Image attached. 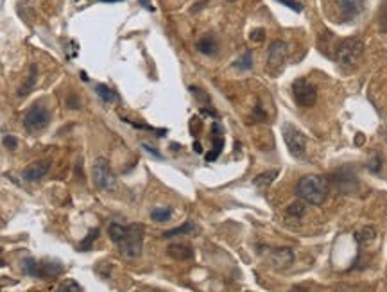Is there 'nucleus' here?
<instances>
[{"label": "nucleus", "mask_w": 387, "mask_h": 292, "mask_svg": "<svg viewBox=\"0 0 387 292\" xmlns=\"http://www.w3.org/2000/svg\"><path fill=\"white\" fill-rule=\"evenodd\" d=\"M143 224L133 222V224H119V222H111L108 228L111 242L119 248L120 255L126 258H136L142 255L143 248Z\"/></svg>", "instance_id": "f257e3e1"}, {"label": "nucleus", "mask_w": 387, "mask_h": 292, "mask_svg": "<svg viewBox=\"0 0 387 292\" xmlns=\"http://www.w3.org/2000/svg\"><path fill=\"white\" fill-rule=\"evenodd\" d=\"M328 190L330 183L324 176L319 174H308L298 181L296 185V196L301 203L307 205H323L324 199L328 198Z\"/></svg>", "instance_id": "f03ea898"}, {"label": "nucleus", "mask_w": 387, "mask_h": 292, "mask_svg": "<svg viewBox=\"0 0 387 292\" xmlns=\"http://www.w3.org/2000/svg\"><path fill=\"white\" fill-rule=\"evenodd\" d=\"M362 52H364L362 41L357 40V38H348V40H344L343 43L337 47L335 60L341 68H344V70H352V68L357 67Z\"/></svg>", "instance_id": "7ed1b4c3"}, {"label": "nucleus", "mask_w": 387, "mask_h": 292, "mask_svg": "<svg viewBox=\"0 0 387 292\" xmlns=\"http://www.w3.org/2000/svg\"><path fill=\"white\" fill-rule=\"evenodd\" d=\"M22 271L32 278H56L63 272V265L60 262H38L34 258H25L22 260Z\"/></svg>", "instance_id": "20e7f679"}, {"label": "nucleus", "mask_w": 387, "mask_h": 292, "mask_svg": "<svg viewBox=\"0 0 387 292\" xmlns=\"http://www.w3.org/2000/svg\"><path fill=\"white\" fill-rule=\"evenodd\" d=\"M51 124V111L43 104L36 103L25 111L24 115V127L29 133H40Z\"/></svg>", "instance_id": "39448f33"}, {"label": "nucleus", "mask_w": 387, "mask_h": 292, "mask_svg": "<svg viewBox=\"0 0 387 292\" xmlns=\"http://www.w3.org/2000/svg\"><path fill=\"white\" fill-rule=\"evenodd\" d=\"M287 56H288V47L285 41L276 40L271 43L269 47V54H267V72L271 75H278L281 70L285 68L287 63Z\"/></svg>", "instance_id": "423d86ee"}, {"label": "nucleus", "mask_w": 387, "mask_h": 292, "mask_svg": "<svg viewBox=\"0 0 387 292\" xmlns=\"http://www.w3.org/2000/svg\"><path fill=\"white\" fill-rule=\"evenodd\" d=\"M283 140H285V145H287L288 153L293 154L294 158H301V156L305 154V149H307V138H305V134L301 133L296 126H293V124H285Z\"/></svg>", "instance_id": "0eeeda50"}, {"label": "nucleus", "mask_w": 387, "mask_h": 292, "mask_svg": "<svg viewBox=\"0 0 387 292\" xmlns=\"http://www.w3.org/2000/svg\"><path fill=\"white\" fill-rule=\"evenodd\" d=\"M293 97L301 108H310L317 101V90L308 79H296L293 83Z\"/></svg>", "instance_id": "6e6552de"}, {"label": "nucleus", "mask_w": 387, "mask_h": 292, "mask_svg": "<svg viewBox=\"0 0 387 292\" xmlns=\"http://www.w3.org/2000/svg\"><path fill=\"white\" fill-rule=\"evenodd\" d=\"M93 181L97 188L101 190H113L115 188V176L110 169V162L106 158H97L93 163Z\"/></svg>", "instance_id": "1a4fd4ad"}, {"label": "nucleus", "mask_w": 387, "mask_h": 292, "mask_svg": "<svg viewBox=\"0 0 387 292\" xmlns=\"http://www.w3.org/2000/svg\"><path fill=\"white\" fill-rule=\"evenodd\" d=\"M339 15V22H350L364 9L362 0H332Z\"/></svg>", "instance_id": "9d476101"}, {"label": "nucleus", "mask_w": 387, "mask_h": 292, "mask_svg": "<svg viewBox=\"0 0 387 292\" xmlns=\"http://www.w3.org/2000/svg\"><path fill=\"white\" fill-rule=\"evenodd\" d=\"M51 169V162L49 160H38V162H32L31 165H27L22 170V179L29 183L40 181L41 178H45Z\"/></svg>", "instance_id": "9b49d317"}, {"label": "nucleus", "mask_w": 387, "mask_h": 292, "mask_svg": "<svg viewBox=\"0 0 387 292\" xmlns=\"http://www.w3.org/2000/svg\"><path fill=\"white\" fill-rule=\"evenodd\" d=\"M293 251L288 248H276L271 251V258H269V262L274 265L276 269H283L287 267V265L293 264Z\"/></svg>", "instance_id": "f8f14e48"}, {"label": "nucleus", "mask_w": 387, "mask_h": 292, "mask_svg": "<svg viewBox=\"0 0 387 292\" xmlns=\"http://www.w3.org/2000/svg\"><path fill=\"white\" fill-rule=\"evenodd\" d=\"M167 255L178 262H188L194 258V249L188 244H170L167 248Z\"/></svg>", "instance_id": "ddd939ff"}, {"label": "nucleus", "mask_w": 387, "mask_h": 292, "mask_svg": "<svg viewBox=\"0 0 387 292\" xmlns=\"http://www.w3.org/2000/svg\"><path fill=\"white\" fill-rule=\"evenodd\" d=\"M198 51L206 56H214L215 52H217V41H215L214 36L212 34L203 36L201 40L198 41Z\"/></svg>", "instance_id": "4468645a"}, {"label": "nucleus", "mask_w": 387, "mask_h": 292, "mask_svg": "<svg viewBox=\"0 0 387 292\" xmlns=\"http://www.w3.org/2000/svg\"><path fill=\"white\" fill-rule=\"evenodd\" d=\"M196 229H198V228H196V224H194V222L186 221V222H183L181 226H178V228H172V229H169V231L163 233V238L179 237V235H190V233H194Z\"/></svg>", "instance_id": "2eb2a0df"}, {"label": "nucleus", "mask_w": 387, "mask_h": 292, "mask_svg": "<svg viewBox=\"0 0 387 292\" xmlns=\"http://www.w3.org/2000/svg\"><path fill=\"white\" fill-rule=\"evenodd\" d=\"M95 93L99 95L101 101L106 104H111V103H117L119 101V95H117V91L111 90L110 86H106V84H97L95 86Z\"/></svg>", "instance_id": "dca6fc26"}, {"label": "nucleus", "mask_w": 387, "mask_h": 292, "mask_svg": "<svg viewBox=\"0 0 387 292\" xmlns=\"http://www.w3.org/2000/svg\"><path fill=\"white\" fill-rule=\"evenodd\" d=\"M36 79H38V67H36V65H31V70H29L27 81H25V83L20 86V90H18V95H20V97H24V95H27L29 91H31L32 88H34Z\"/></svg>", "instance_id": "f3484780"}, {"label": "nucleus", "mask_w": 387, "mask_h": 292, "mask_svg": "<svg viewBox=\"0 0 387 292\" xmlns=\"http://www.w3.org/2000/svg\"><path fill=\"white\" fill-rule=\"evenodd\" d=\"M222 149H224V136H214V149L206 153L205 160L206 162H215L221 156Z\"/></svg>", "instance_id": "a211bd4d"}, {"label": "nucleus", "mask_w": 387, "mask_h": 292, "mask_svg": "<svg viewBox=\"0 0 387 292\" xmlns=\"http://www.w3.org/2000/svg\"><path fill=\"white\" fill-rule=\"evenodd\" d=\"M276 176H278V170H269V172L258 174L257 178L253 179V185L260 186V188H265V186H269L274 179H276Z\"/></svg>", "instance_id": "6ab92c4d"}, {"label": "nucleus", "mask_w": 387, "mask_h": 292, "mask_svg": "<svg viewBox=\"0 0 387 292\" xmlns=\"http://www.w3.org/2000/svg\"><path fill=\"white\" fill-rule=\"evenodd\" d=\"M99 237V229L97 228H93V229H90L88 231V235H86V238H83L81 240V244L77 246V251H90L91 248H93V242H95V238Z\"/></svg>", "instance_id": "aec40b11"}, {"label": "nucleus", "mask_w": 387, "mask_h": 292, "mask_svg": "<svg viewBox=\"0 0 387 292\" xmlns=\"http://www.w3.org/2000/svg\"><path fill=\"white\" fill-rule=\"evenodd\" d=\"M170 215H172V210L170 208H154L153 212H151V219H153L154 222H165L170 219Z\"/></svg>", "instance_id": "412c9836"}, {"label": "nucleus", "mask_w": 387, "mask_h": 292, "mask_svg": "<svg viewBox=\"0 0 387 292\" xmlns=\"http://www.w3.org/2000/svg\"><path fill=\"white\" fill-rule=\"evenodd\" d=\"M235 67H237V68H240V70H249V68H251V67H253V54H251V52H244V54H242V58H240V60H238V61H235Z\"/></svg>", "instance_id": "4be33fe9"}, {"label": "nucleus", "mask_w": 387, "mask_h": 292, "mask_svg": "<svg viewBox=\"0 0 387 292\" xmlns=\"http://www.w3.org/2000/svg\"><path fill=\"white\" fill-rule=\"evenodd\" d=\"M190 93H192L194 97H196V99H198L201 104H210V103H212V99H210V95L206 93L205 90L198 88V86H190Z\"/></svg>", "instance_id": "5701e85b"}, {"label": "nucleus", "mask_w": 387, "mask_h": 292, "mask_svg": "<svg viewBox=\"0 0 387 292\" xmlns=\"http://www.w3.org/2000/svg\"><path fill=\"white\" fill-rule=\"evenodd\" d=\"M375 238V229L371 228H364L362 231L357 233V240L360 242V244H366V242L373 240Z\"/></svg>", "instance_id": "b1692460"}, {"label": "nucleus", "mask_w": 387, "mask_h": 292, "mask_svg": "<svg viewBox=\"0 0 387 292\" xmlns=\"http://www.w3.org/2000/svg\"><path fill=\"white\" fill-rule=\"evenodd\" d=\"M287 213L291 215V217H303L305 215V206L303 203H294V205L288 206Z\"/></svg>", "instance_id": "393cba45"}, {"label": "nucleus", "mask_w": 387, "mask_h": 292, "mask_svg": "<svg viewBox=\"0 0 387 292\" xmlns=\"http://www.w3.org/2000/svg\"><path fill=\"white\" fill-rule=\"evenodd\" d=\"M58 292H81V287L77 281L68 280V281H65V283H61V287Z\"/></svg>", "instance_id": "a878e982"}, {"label": "nucleus", "mask_w": 387, "mask_h": 292, "mask_svg": "<svg viewBox=\"0 0 387 292\" xmlns=\"http://www.w3.org/2000/svg\"><path fill=\"white\" fill-rule=\"evenodd\" d=\"M249 38H251V41H255V43H262V41L265 40V31L264 29H255V31H251Z\"/></svg>", "instance_id": "bb28decb"}, {"label": "nucleus", "mask_w": 387, "mask_h": 292, "mask_svg": "<svg viewBox=\"0 0 387 292\" xmlns=\"http://www.w3.org/2000/svg\"><path fill=\"white\" fill-rule=\"evenodd\" d=\"M2 142H4V147H8V149L11 151H15L16 147H18V140H16V136H13V134H6Z\"/></svg>", "instance_id": "cd10ccee"}, {"label": "nucleus", "mask_w": 387, "mask_h": 292, "mask_svg": "<svg viewBox=\"0 0 387 292\" xmlns=\"http://www.w3.org/2000/svg\"><path fill=\"white\" fill-rule=\"evenodd\" d=\"M380 27L387 32V2L382 6V11H380Z\"/></svg>", "instance_id": "c85d7f7f"}, {"label": "nucleus", "mask_w": 387, "mask_h": 292, "mask_svg": "<svg viewBox=\"0 0 387 292\" xmlns=\"http://www.w3.org/2000/svg\"><path fill=\"white\" fill-rule=\"evenodd\" d=\"M278 2H281L283 6H287V8H291L293 11L296 13H301V4H298L296 0H278Z\"/></svg>", "instance_id": "c756f323"}, {"label": "nucleus", "mask_w": 387, "mask_h": 292, "mask_svg": "<svg viewBox=\"0 0 387 292\" xmlns=\"http://www.w3.org/2000/svg\"><path fill=\"white\" fill-rule=\"evenodd\" d=\"M79 99H77V97H75V95L74 93H72V95H68V97H67V106L68 108H72V110H79Z\"/></svg>", "instance_id": "7c9ffc66"}, {"label": "nucleus", "mask_w": 387, "mask_h": 292, "mask_svg": "<svg viewBox=\"0 0 387 292\" xmlns=\"http://www.w3.org/2000/svg\"><path fill=\"white\" fill-rule=\"evenodd\" d=\"M142 147H143V149L147 151V153H151V154H153V156H156V158H158V160H162V158H163V156H162V153H160V151L153 149V147H151V145H147V143H143Z\"/></svg>", "instance_id": "2f4dec72"}, {"label": "nucleus", "mask_w": 387, "mask_h": 292, "mask_svg": "<svg viewBox=\"0 0 387 292\" xmlns=\"http://www.w3.org/2000/svg\"><path fill=\"white\" fill-rule=\"evenodd\" d=\"M138 2L147 9V11H154V6L151 4V0H138Z\"/></svg>", "instance_id": "473e14b6"}, {"label": "nucleus", "mask_w": 387, "mask_h": 292, "mask_svg": "<svg viewBox=\"0 0 387 292\" xmlns=\"http://www.w3.org/2000/svg\"><path fill=\"white\" fill-rule=\"evenodd\" d=\"M364 140H366V138H364V134H357V136H355V143H357V145L364 143Z\"/></svg>", "instance_id": "72a5a7b5"}, {"label": "nucleus", "mask_w": 387, "mask_h": 292, "mask_svg": "<svg viewBox=\"0 0 387 292\" xmlns=\"http://www.w3.org/2000/svg\"><path fill=\"white\" fill-rule=\"evenodd\" d=\"M194 151H196V153H203V149H201V145H199V142L194 143Z\"/></svg>", "instance_id": "f704fd0d"}, {"label": "nucleus", "mask_w": 387, "mask_h": 292, "mask_svg": "<svg viewBox=\"0 0 387 292\" xmlns=\"http://www.w3.org/2000/svg\"><path fill=\"white\" fill-rule=\"evenodd\" d=\"M291 292H308V290H307V288H301V287H294Z\"/></svg>", "instance_id": "c9c22d12"}, {"label": "nucleus", "mask_w": 387, "mask_h": 292, "mask_svg": "<svg viewBox=\"0 0 387 292\" xmlns=\"http://www.w3.org/2000/svg\"><path fill=\"white\" fill-rule=\"evenodd\" d=\"M101 2H110V4H113V2H122V0H101Z\"/></svg>", "instance_id": "e433bc0d"}, {"label": "nucleus", "mask_w": 387, "mask_h": 292, "mask_svg": "<svg viewBox=\"0 0 387 292\" xmlns=\"http://www.w3.org/2000/svg\"><path fill=\"white\" fill-rule=\"evenodd\" d=\"M81 79H84V81H88V75L84 74V72H81Z\"/></svg>", "instance_id": "4c0bfd02"}, {"label": "nucleus", "mask_w": 387, "mask_h": 292, "mask_svg": "<svg viewBox=\"0 0 387 292\" xmlns=\"http://www.w3.org/2000/svg\"><path fill=\"white\" fill-rule=\"evenodd\" d=\"M228 2H237V0H228Z\"/></svg>", "instance_id": "58836bf2"}]
</instances>
